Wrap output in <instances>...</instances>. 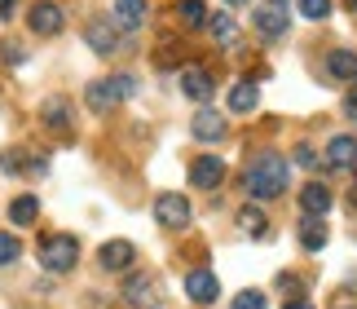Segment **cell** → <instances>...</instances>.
<instances>
[{
  "instance_id": "1",
  "label": "cell",
  "mask_w": 357,
  "mask_h": 309,
  "mask_svg": "<svg viewBox=\"0 0 357 309\" xmlns=\"http://www.w3.org/2000/svg\"><path fill=\"white\" fill-rule=\"evenodd\" d=\"M287 177H291V168H287V159L278 150H265L260 159L247 168V177H243V186L247 194H252L256 203H269V199H278V194L287 190Z\"/></svg>"
},
{
  "instance_id": "2",
  "label": "cell",
  "mask_w": 357,
  "mask_h": 309,
  "mask_svg": "<svg viewBox=\"0 0 357 309\" xmlns=\"http://www.w3.org/2000/svg\"><path fill=\"white\" fill-rule=\"evenodd\" d=\"M79 261V243L71 234H49L45 243H40V265H45L49 274H71Z\"/></svg>"
},
{
  "instance_id": "3",
  "label": "cell",
  "mask_w": 357,
  "mask_h": 309,
  "mask_svg": "<svg viewBox=\"0 0 357 309\" xmlns=\"http://www.w3.org/2000/svg\"><path fill=\"white\" fill-rule=\"evenodd\" d=\"M155 221H159L163 230H190V221H195V208H190L185 194L163 190V194H155Z\"/></svg>"
},
{
  "instance_id": "4",
  "label": "cell",
  "mask_w": 357,
  "mask_h": 309,
  "mask_svg": "<svg viewBox=\"0 0 357 309\" xmlns=\"http://www.w3.org/2000/svg\"><path fill=\"white\" fill-rule=\"evenodd\" d=\"M84 45H89L93 53H98V58H115V53L123 49L115 18H93V22L84 27Z\"/></svg>"
},
{
  "instance_id": "5",
  "label": "cell",
  "mask_w": 357,
  "mask_h": 309,
  "mask_svg": "<svg viewBox=\"0 0 357 309\" xmlns=\"http://www.w3.org/2000/svg\"><path fill=\"white\" fill-rule=\"evenodd\" d=\"M119 296L128 301L132 309H155V305H159V283H155L150 274H128V278L119 283Z\"/></svg>"
},
{
  "instance_id": "6",
  "label": "cell",
  "mask_w": 357,
  "mask_h": 309,
  "mask_svg": "<svg viewBox=\"0 0 357 309\" xmlns=\"http://www.w3.org/2000/svg\"><path fill=\"white\" fill-rule=\"evenodd\" d=\"M132 261H137V247L128 243V238H111V243L98 247V265H102V270H111V274L132 270Z\"/></svg>"
},
{
  "instance_id": "7",
  "label": "cell",
  "mask_w": 357,
  "mask_h": 309,
  "mask_svg": "<svg viewBox=\"0 0 357 309\" xmlns=\"http://www.w3.org/2000/svg\"><path fill=\"white\" fill-rule=\"evenodd\" d=\"M190 133H195V142H225V115L212 106H199L190 120Z\"/></svg>"
},
{
  "instance_id": "8",
  "label": "cell",
  "mask_w": 357,
  "mask_h": 309,
  "mask_svg": "<svg viewBox=\"0 0 357 309\" xmlns=\"http://www.w3.org/2000/svg\"><path fill=\"white\" fill-rule=\"evenodd\" d=\"M190 181H195L199 190H216L225 181V159L221 154H199V159L190 164Z\"/></svg>"
},
{
  "instance_id": "9",
  "label": "cell",
  "mask_w": 357,
  "mask_h": 309,
  "mask_svg": "<svg viewBox=\"0 0 357 309\" xmlns=\"http://www.w3.org/2000/svg\"><path fill=\"white\" fill-rule=\"evenodd\" d=\"M119 102H123V97H119V89H115V80H111V76L84 84V106L93 110V115H106V110L119 106Z\"/></svg>"
},
{
  "instance_id": "10",
  "label": "cell",
  "mask_w": 357,
  "mask_h": 309,
  "mask_svg": "<svg viewBox=\"0 0 357 309\" xmlns=\"http://www.w3.org/2000/svg\"><path fill=\"white\" fill-rule=\"evenodd\" d=\"M62 27H66L62 5H53V0H40V5H31V31H36V36H58Z\"/></svg>"
},
{
  "instance_id": "11",
  "label": "cell",
  "mask_w": 357,
  "mask_h": 309,
  "mask_svg": "<svg viewBox=\"0 0 357 309\" xmlns=\"http://www.w3.org/2000/svg\"><path fill=\"white\" fill-rule=\"evenodd\" d=\"M181 93L190 97V102L208 106V102H212V93H216V84H212V76L203 71V66H185V71H181Z\"/></svg>"
},
{
  "instance_id": "12",
  "label": "cell",
  "mask_w": 357,
  "mask_h": 309,
  "mask_svg": "<svg viewBox=\"0 0 357 309\" xmlns=\"http://www.w3.org/2000/svg\"><path fill=\"white\" fill-rule=\"evenodd\" d=\"M185 296L195 305H212L216 296H221V283H216L212 270H190L185 274Z\"/></svg>"
},
{
  "instance_id": "13",
  "label": "cell",
  "mask_w": 357,
  "mask_h": 309,
  "mask_svg": "<svg viewBox=\"0 0 357 309\" xmlns=\"http://www.w3.org/2000/svg\"><path fill=\"white\" fill-rule=\"evenodd\" d=\"M331 168H344V173H353L357 168V137H349V133H340V137H331L326 142V154H322Z\"/></svg>"
},
{
  "instance_id": "14",
  "label": "cell",
  "mask_w": 357,
  "mask_h": 309,
  "mask_svg": "<svg viewBox=\"0 0 357 309\" xmlns=\"http://www.w3.org/2000/svg\"><path fill=\"white\" fill-rule=\"evenodd\" d=\"M331 186H322V181H309L305 190H300V208H305V217H322L326 221V213H331Z\"/></svg>"
},
{
  "instance_id": "15",
  "label": "cell",
  "mask_w": 357,
  "mask_h": 309,
  "mask_svg": "<svg viewBox=\"0 0 357 309\" xmlns=\"http://www.w3.org/2000/svg\"><path fill=\"white\" fill-rule=\"evenodd\" d=\"M252 22H256V31L265 36V40H278V36H287V9H278V5H260Z\"/></svg>"
},
{
  "instance_id": "16",
  "label": "cell",
  "mask_w": 357,
  "mask_h": 309,
  "mask_svg": "<svg viewBox=\"0 0 357 309\" xmlns=\"http://www.w3.org/2000/svg\"><path fill=\"white\" fill-rule=\"evenodd\" d=\"M326 71H331V80L357 84V53L353 49H331V53H326Z\"/></svg>"
},
{
  "instance_id": "17",
  "label": "cell",
  "mask_w": 357,
  "mask_h": 309,
  "mask_svg": "<svg viewBox=\"0 0 357 309\" xmlns=\"http://www.w3.org/2000/svg\"><path fill=\"white\" fill-rule=\"evenodd\" d=\"M256 106H260V89L252 80H238L234 89H229V110H234V115H252Z\"/></svg>"
},
{
  "instance_id": "18",
  "label": "cell",
  "mask_w": 357,
  "mask_h": 309,
  "mask_svg": "<svg viewBox=\"0 0 357 309\" xmlns=\"http://www.w3.org/2000/svg\"><path fill=\"white\" fill-rule=\"evenodd\" d=\"M146 22V0H115V27L119 31H137Z\"/></svg>"
},
{
  "instance_id": "19",
  "label": "cell",
  "mask_w": 357,
  "mask_h": 309,
  "mask_svg": "<svg viewBox=\"0 0 357 309\" xmlns=\"http://www.w3.org/2000/svg\"><path fill=\"white\" fill-rule=\"evenodd\" d=\"M36 217H40V199H36V194H18V199L9 203V221H13V226H36Z\"/></svg>"
},
{
  "instance_id": "20",
  "label": "cell",
  "mask_w": 357,
  "mask_h": 309,
  "mask_svg": "<svg viewBox=\"0 0 357 309\" xmlns=\"http://www.w3.org/2000/svg\"><path fill=\"white\" fill-rule=\"evenodd\" d=\"M300 243H305L309 252H322L326 247V221L322 217H305L300 221Z\"/></svg>"
},
{
  "instance_id": "21",
  "label": "cell",
  "mask_w": 357,
  "mask_h": 309,
  "mask_svg": "<svg viewBox=\"0 0 357 309\" xmlns=\"http://www.w3.org/2000/svg\"><path fill=\"white\" fill-rule=\"evenodd\" d=\"M208 31H212V40H216L221 49H229V45L238 40V22L229 18V13H216V18H208Z\"/></svg>"
},
{
  "instance_id": "22",
  "label": "cell",
  "mask_w": 357,
  "mask_h": 309,
  "mask_svg": "<svg viewBox=\"0 0 357 309\" xmlns=\"http://www.w3.org/2000/svg\"><path fill=\"white\" fill-rule=\"evenodd\" d=\"M238 230H243V234H252V238H260V234L269 230V217L260 213L256 203H247V208H238Z\"/></svg>"
},
{
  "instance_id": "23",
  "label": "cell",
  "mask_w": 357,
  "mask_h": 309,
  "mask_svg": "<svg viewBox=\"0 0 357 309\" xmlns=\"http://www.w3.org/2000/svg\"><path fill=\"white\" fill-rule=\"evenodd\" d=\"M40 115H45V124H49V129H71V110H66V102H62V97H49Z\"/></svg>"
},
{
  "instance_id": "24",
  "label": "cell",
  "mask_w": 357,
  "mask_h": 309,
  "mask_svg": "<svg viewBox=\"0 0 357 309\" xmlns=\"http://www.w3.org/2000/svg\"><path fill=\"white\" fill-rule=\"evenodd\" d=\"M176 13H181L185 27H203V22H208V5H203V0H181Z\"/></svg>"
},
{
  "instance_id": "25",
  "label": "cell",
  "mask_w": 357,
  "mask_h": 309,
  "mask_svg": "<svg viewBox=\"0 0 357 309\" xmlns=\"http://www.w3.org/2000/svg\"><path fill=\"white\" fill-rule=\"evenodd\" d=\"M296 9H300V18H309V22L331 18V0H296Z\"/></svg>"
},
{
  "instance_id": "26",
  "label": "cell",
  "mask_w": 357,
  "mask_h": 309,
  "mask_svg": "<svg viewBox=\"0 0 357 309\" xmlns=\"http://www.w3.org/2000/svg\"><path fill=\"white\" fill-rule=\"evenodd\" d=\"M22 257V243H18V234L13 230H0V265H13Z\"/></svg>"
},
{
  "instance_id": "27",
  "label": "cell",
  "mask_w": 357,
  "mask_h": 309,
  "mask_svg": "<svg viewBox=\"0 0 357 309\" xmlns=\"http://www.w3.org/2000/svg\"><path fill=\"white\" fill-rule=\"evenodd\" d=\"M229 309H269V301H265V292H238L229 301Z\"/></svg>"
},
{
  "instance_id": "28",
  "label": "cell",
  "mask_w": 357,
  "mask_h": 309,
  "mask_svg": "<svg viewBox=\"0 0 357 309\" xmlns=\"http://www.w3.org/2000/svg\"><path fill=\"white\" fill-rule=\"evenodd\" d=\"M0 58H5L9 66H18V62H26V49L13 45V40H5V45H0Z\"/></svg>"
},
{
  "instance_id": "29",
  "label": "cell",
  "mask_w": 357,
  "mask_h": 309,
  "mask_svg": "<svg viewBox=\"0 0 357 309\" xmlns=\"http://www.w3.org/2000/svg\"><path fill=\"white\" fill-rule=\"evenodd\" d=\"M344 115H349V120L357 124V84H353V93L344 97Z\"/></svg>"
},
{
  "instance_id": "30",
  "label": "cell",
  "mask_w": 357,
  "mask_h": 309,
  "mask_svg": "<svg viewBox=\"0 0 357 309\" xmlns=\"http://www.w3.org/2000/svg\"><path fill=\"white\" fill-rule=\"evenodd\" d=\"M296 164H305V168H313V164H318V154H313L309 146H300V150H296Z\"/></svg>"
},
{
  "instance_id": "31",
  "label": "cell",
  "mask_w": 357,
  "mask_h": 309,
  "mask_svg": "<svg viewBox=\"0 0 357 309\" xmlns=\"http://www.w3.org/2000/svg\"><path fill=\"white\" fill-rule=\"evenodd\" d=\"M13 9H18V0H0V22H9Z\"/></svg>"
},
{
  "instance_id": "32",
  "label": "cell",
  "mask_w": 357,
  "mask_h": 309,
  "mask_svg": "<svg viewBox=\"0 0 357 309\" xmlns=\"http://www.w3.org/2000/svg\"><path fill=\"white\" fill-rule=\"evenodd\" d=\"M287 309H313L309 301H291V305H287Z\"/></svg>"
},
{
  "instance_id": "33",
  "label": "cell",
  "mask_w": 357,
  "mask_h": 309,
  "mask_svg": "<svg viewBox=\"0 0 357 309\" xmlns=\"http://www.w3.org/2000/svg\"><path fill=\"white\" fill-rule=\"evenodd\" d=\"M225 5H229V9H243V5H247V0H225Z\"/></svg>"
},
{
  "instance_id": "34",
  "label": "cell",
  "mask_w": 357,
  "mask_h": 309,
  "mask_svg": "<svg viewBox=\"0 0 357 309\" xmlns=\"http://www.w3.org/2000/svg\"><path fill=\"white\" fill-rule=\"evenodd\" d=\"M349 203H353V208H357V186H353V190H349Z\"/></svg>"
},
{
  "instance_id": "35",
  "label": "cell",
  "mask_w": 357,
  "mask_h": 309,
  "mask_svg": "<svg viewBox=\"0 0 357 309\" xmlns=\"http://www.w3.org/2000/svg\"><path fill=\"white\" fill-rule=\"evenodd\" d=\"M269 5H278V9H287V0H269Z\"/></svg>"
},
{
  "instance_id": "36",
  "label": "cell",
  "mask_w": 357,
  "mask_h": 309,
  "mask_svg": "<svg viewBox=\"0 0 357 309\" xmlns=\"http://www.w3.org/2000/svg\"><path fill=\"white\" fill-rule=\"evenodd\" d=\"M349 287H353V292H357V278H353V283H349Z\"/></svg>"
},
{
  "instance_id": "37",
  "label": "cell",
  "mask_w": 357,
  "mask_h": 309,
  "mask_svg": "<svg viewBox=\"0 0 357 309\" xmlns=\"http://www.w3.org/2000/svg\"><path fill=\"white\" fill-rule=\"evenodd\" d=\"M349 5H353V9H357V0H349Z\"/></svg>"
}]
</instances>
